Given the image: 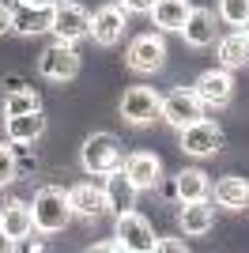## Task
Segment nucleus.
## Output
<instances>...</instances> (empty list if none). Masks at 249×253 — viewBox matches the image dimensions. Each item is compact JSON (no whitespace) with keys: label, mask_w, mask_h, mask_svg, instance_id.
I'll list each match as a JSON object with an SVG mask.
<instances>
[{"label":"nucleus","mask_w":249,"mask_h":253,"mask_svg":"<svg viewBox=\"0 0 249 253\" xmlns=\"http://www.w3.org/2000/svg\"><path fill=\"white\" fill-rule=\"evenodd\" d=\"M31 208H34V231H42V234H61L72 223L68 189H61V185H42L34 193Z\"/></svg>","instance_id":"1"},{"label":"nucleus","mask_w":249,"mask_h":253,"mask_svg":"<svg viewBox=\"0 0 249 253\" xmlns=\"http://www.w3.org/2000/svg\"><path fill=\"white\" fill-rule=\"evenodd\" d=\"M80 163H83V170H87L91 178H106V174L121 170L124 155H121L117 136L114 132H91V136L83 140V148H80Z\"/></svg>","instance_id":"2"},{"label":"nucleus","mask_w":249,"mask_h":253,"mask_svg":"<svg viewBox=\"0 0 249 253\" xmlns=\"http://www.w3.org/2000/svg\"><path fill=\"white\" fill-rule=\"evenodd\" d=\"M114 238L121 242V250H128V253H155V246H159L155 227H151L147 215H140L136 208H128V211L117 215V234Z\"/></svg>","instance_id":"3"},{"label":"nucleus","mask_w":249,"mask_h":253,"mask_svg":"<svg viewBox=\"0 0 249 253\" xmlns=\"http://www.w3.org/2000/svg\"><path fill=\"white\" fill-rule=\"evenodd\" d=\"M38 72L49 80V84H68L80 76V53L72 42H53L42 49L38 57Z\"/></svg>","instance_id":"4"},{"label":"nucleus","mask_w":249,"mask_h":253,"mask_svg":"<svg viewBox=\"0 0 249 253\" xmlns=\"http://www.w3.org/2000/svg\"><path fill=\"white\" fill-rule=\"evenodd\" d=\"M91 11L83 8V4H72V0H64V4H53V15H49V31L57 34V42H80L91 34Z\"/></svg>","instance_id":"5"},{"label":"nucleus","mask_w":249,"mask_h":253,"mask_svg":"<svg viewBox=\"0 0 249 253\" xmlns=\"http://www.w3.org/2000/svg\"><path fill=\"white\" fill-rule=\"evenodd\" d=\"M159 117H163L170 128H181L185 125H193V121H200L204 117V102L197 98V91L193 87H177V91H170V95H163V110H159Z\"/></svg>","instance_id":"6"},{"label":"nucleus","mask_w":249,"mask_h":253,"mask_svg":"<svg viewBox=\"0 0 249 253\" xmlns=\"http://www.w3.org/2000/svg\"><path fill=\"white\" fill-rule=\"evenodd\" d=\"M193 91H197V98L204 102V110H223V106H230V98H234V76H230V68H208V72L197 76V84H193Z\"/></svg>","instance_id":"7"},{"label":"nucleus","mask_w":249,"mask_h":253,"mask_svg":"<svg viewBox=\"0 0 249 253\" xmlns=\"http://www.w3.org/2000/svg\"><path fill=\"white\" fill-rule=\"evenodd\" d=\"M124 64L132 68V72H159L166 64V42L163 34H136L132 42H128V53H124Z\"/></svg>","instance_id":"8"},{"label":"nucleus","mask_w":249,"mask_h":253,"mask_svg":"<svg viewBox=\"0 0 249 253\" xmlns=\"http://www.w3.org/2000/svg\"><path fill=\"white\" fill-rule=\"evenodd\" d=\"M219 148H223V128H219L215 121L200 117V121H193V125L181 128V151H185V155L208 159V155H215Z\"/></svg>","instance_id":"9"},{"label":"nucleus","mask_w":249,"mask_h":253,"mask_svg":"<svg viewBox=\"0 0 249 253\" xmlns=\"http://www.w3.org/2000/svg\"><path fill=\"white\" fill-rule=\"evenodd\" d=\"M163 110V95L151 87H128L121 98V117L128 125H151Z\"/></svg>","instance_id":"10"},{"label":"nucleus","mask_w":249,"mask_h":253,"mask_svg":"<svg viewBox=\"0 0 249 253\" xmlns=\"http://www.w3.org/2000/svg\"><path fill=\"white\" fill-rule=\"evenodd\" d=\"M124 15L128 11L121 8V4H106V8H98L94 11V19H91V38L98 45H117L124 38Z\"/></svg>","instance_id":"11"},{"label":"nucleus","mask_w":249,"mask_h":253,"mask_svg":"<svg viewBox=\"0 0 249 253\" xmlns=\"http://www.w3.org/2000/svg\"><path fill=\"white\" fill-rule=\"evenodd\" d=\"M124 174H128V181H132L136 189H155L159 181H163V163H159L155 151H132V155L124 159Z\"/></svg>","instance_id":"12"},{"label":"nucleus","mask_w":249,"mask_h":253,"mask_svg":"<svg viewBox=\"0 0 249 253\" xmlns=\"http://www.w3.org/2000/svg\"><path fill=\"white\" fill-rule=\"evenodd\" d=\"M68 204H72L76 219H98L106 215V193L94 185V181H80L68 189Z\"/></svg>","instance_id":"13"},{"label":"nucleus","mask_w":249,"mask_h":253,"mask_svg":"<svg viewBox=\"0 0 249 253\" xmlns=\"http://www.w3.org/2000/svg\"><path fill=\"white\" fill-rule=\"evenodd\" d=\"M0 231L8 234L11 242L34 234V208L27 201H8L4 208H0ZM11 250H15V246H11Z\"/></svg>","instance_id":"14"},{"label":"nucleus","mask_w":249,"mask_h":253,"mask_svg":"<svg viewBox=\"0 0 249 253\" xmlns=\"http://www.w3.org/2000/svg\"><path fill=\"white\" fill-rule=\"evenodd\" d=\"M102 193H106V211L121 215V211L136 208V193H140V189L128 181V174H124V170H114V174H106Z\"/></svg>","instance_id":"15"},{"label":"nucleus","mask_w":249,"mask_h":253,"mask_svg":"<svg viewBox=\"0 0 249 253\" xmlns=\"http://www.w3.org/2000/svg\"><path fill=\"white\" fill-rule=\"evenodd\" d=\"M177 223H181V231L189 238H200V234L211 231V223H215V208L211 201H181V211H177Z\"/></svg>","instance_id":"16"},{"label":"nucleus","mask_w":249,"mask_h":253,"mask_svg":"<svg viewBox=\"0 0 249 253\" xmlns=\"http://www.w3.org/2000/svg\"><path fill=\"white\" fill-rule=\"evenodd\" d=\"M45 132V117H42V110H34V114H15V117H4V136H8V144H34V140Z\"/></svg>","instance_id":"17"},{"label":"nucleus","mask_w":249,"mask_h":253,"mask_svg":"<svg viewBox=\"0 0 249 253\" xmlns=\"http://www.w3.org/2000/svg\"><path fill=\"white\" fill-rule=\"evenodd\" d=\"M181 34H185V42L197 45V49L211 45V42H215V11L193 8V11H189V19H185V27H181Z\"/></svg>","instance_id":"18"},{"label":"nucleus","mask_w":249,"mask_h":253,"mask_svg":"<svg viewBox=\"0 0 249 253\" xmlns=\"http://www.w3.org/2000/svg\"><path fill=\"white\" fill-rule=\"evenodd\" d=\"M215 204H223V208H249V178H242V174H227V178L215 181Z\"/></svg>","instance_id":"19"},{"label":"nucleus","mask_w":249,"mask_h":253,"mask_svg":"<svg viewBox=\"0 0 249 253\" xmlns=\"http://www.w3.org/2000/svg\"><path fill=\"white\" fill-rule=\"evenodd\" d=\"M189 11H193L189 0H155V4H151V19H155L159 31H181L185 19H189Z\"/></svg>","instance_id":"20"},{"label":"nucleus","mask_w":249,"mask_h":253,"mask_svg":"<svg viewBox=\"0 0 249 253\" xmlns=\"http://www.w3.org/2000/svg\"><path fill=\"white\" fill-rule=\"evenodd\" d=\"M174 197H177V201H204V197H211V181H208V174L197 170V167H185L174 178Z\"/></svg>","instance_id":"21"},{"label":"nucleus","mask_w":249,"mask_h":253,"mask_svg":"<svg viewBox=\"0 0 249 253\" xmlns=\"http://www.w3.org/2000/svg\"><path fill=\"white\" fill-rule=\"evenodd\" d=\"M49 15H53V8H27V4H19L11 31L27 34V38H31V34H42V31H49Z\"/></svg>","instance_id":"22"},{"label":"nucleus","mask_w":249,"mask_h":253,"mask_svg":"<svg viewBox=\"0 0 249 253\" xmlns=\"http://www.w3.org/2000/svg\"><path fill=\"white\" fill-rule=\"evenodd\" d=\"M246 61H249V38L242 31L219 38V64L223 68H242Z\"/></svg>","instance_id":"23"},{"label":"nucleus","mask_w":249,"mask_h":253,"mask_svg":"<svg viewBox=\"0 0 249 253\" xmlns=\"http://www.w3.org/2000/svg\"><path fill=\"white\" fill-rule=\"evenodd\" d=\"M34 110H42V95L34 91V87H11L8 95H4V117H15V114H34Z\"/></svg>","instance_id":"24"},{"label":"nucleus","mask_w":249,"mask_h":253,"mask_svg":"<svg viewBox=\"0 0 249 253\" xmlns=\"http://www.w3.org/2000/svg\"><path fill=\"white\" fill-rule=\"evenodd\" d=\"M219 19L230 27H242L249 19V0H219Z\"/></svg>","instance_id":"25"},{"label":"nucleus","mask_w":249,"mask_h":253,"mask_svg":"<svg viewBox=\"0 0 249 253\" xmlns=\"http://www.w3.org/2000/svg\"><path fill=\"white\" fill-rule=\"evenodd\" d=\"M15 170H19L15 151H11L8 144H0V185H11V181H15Z\"/></svg>","instance_id":"26"},{"label":"nucleus","mask_w":249,"mask_h":253,"mask_svg":"<svg viewBox=\"0 0 249 253\" xmlns=\"http://www.w3.org/2000/svg\"><path fill=\"white\" fill-rule=\"evenodd\" d=\"M114 4H121L128 15H151V4H155V0H114Z\"/></svg>","instance_id":"27"},{"label":"nucleus","mask_w":249,"mask_h":253,"mask_svg":"<svg viewBox=\"0 0 249 253\" xmlns=\"http://www.w3.org/2000/svg\"><path fill=\"white\" fill-rule=\"evenodd\" d=\"M15 27V8H8L4 0H0V34H8Z\"/></svg>","instance_id":"28"},{"label":"nucleus","mask_w":249,"mask_h":253,"mask_svg":"<svg viewBox=\"0 0 249 253\" xmlns=\"http://www.w3.org/2000/svg\"><path fill=\"white\" fill-rule=\"evenodd\" d=\"M155 250H163V253H185L189 246L181 242V238H159V246H155Z\"/></svg>","instance_id":"29"},{"label":"nucleus","mask_w":249,"mask_h":253,"mask_svg":"<svg viewBox=\"0 0 249 253\" xmlns=\"http://www.w3.org/2000/svg\"><path fill=\"white\" fill-rule=\"evenodd\" d=\"M15 250H23V253H42V250H45V242L27 234V238H19V242H15Z\"/></svg>","instance_id":"30"},{"label":"nucleus","mask_w":249,"mask_h":253,"mask_svg":"<svg viewBox=\"0 0 249 253\" xmlns=\"http://www.w3.org/2000/svg\"><path fill=\"white\" fill-rule=\"evenodd\" d=\"M91 250L94 253H110V250H121V242H117V238H114V242H94Z\"/></svg>","instance_id":"31"},{"label":"nucleus","mask_w":249,"mask_h":253,"mask_svg":"<svg viewBox=\"0 0 249 253\" xmlns=\"http://www.w3.org/2000/svg\"><path fill=\"white\" fill-rule=\"evenodd\" d=\"M19 4H27V8H53L57 0H19Z\"/></svg>","instance_id":"32"},{"label":"nucleus","mask_w":249,"mask_h":253,"mask_svg":"<svg viewBox=\"0 0 249 253\" xmlns=\"http://www.w3.org/2000/svg\"><path fill=\"white\" fill-rule=\"evenodd\" d=\"M11 246H15V242H11V238H8V234H4V231H0V253H4V250H11Z\"/></svg>","instance_id":"33"},{"label":"nucleus","mask_w":249,"mask_h":253,"mask_svg":"<svg viewBox=\"0 0 249 253\" xmlns=\"http://www.w3.org/2000/svg\"><path fill=\"white\" fill-rule=\"evenodd\" d=\"M242 34H246V38H249V19H246V23H242Z\"/></svg>","instance_id":"34"}]
</instances>
